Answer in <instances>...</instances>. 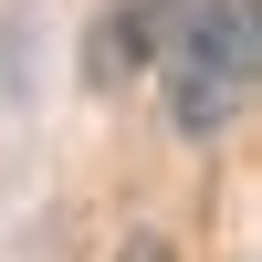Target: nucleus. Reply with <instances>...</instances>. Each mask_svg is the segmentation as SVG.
Segmentation results:
<instances>
[{"instance_id":"1","label":"nucleus","mask_w":262,"mask_h":262,"mask_svg":"<svg viewBox=\"0 0 262 262\" xmlns=\"http://www.w3.org/2000/svg\"><path fill=\"white\" fill-rule=\"evenodd\" d=\"M158 74H168V126H179V137L242 126L252 74H262V21H252V0H189L179 32L158 42Z\"/></svg>"},{"instance_id":"2","label":"nucleus","mask_w":262,"mask_h":262,"mask_svg":"<svg viewBox=\"0 0 262 262\" xmlns=\"http://www.w3.org/2000/svg\"><path fill=\"white\" fill-rule=\"evenodd\" d=\"M179 11H189V0H105V42H95V84H116V74H147V63H158V42L179 32Z\"/></svg>"},{"instance_id":"3","label":"nucleus","mask_w":262,"mask_h":262,"mask_svg":"<svg viewBox=\"0 0 262 262\" xmlns=\"http://www.w3.org/2000/svg\"><path fill=\"white\" fill-rule=\"evenodd\" d=\"M116 262H179V252H168V242H126Z\"/></svg>"}]
</instances>
